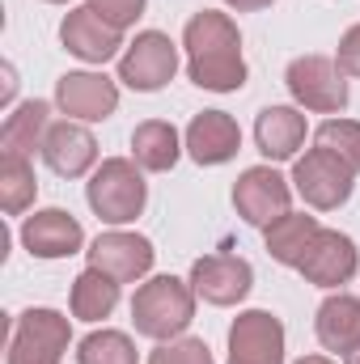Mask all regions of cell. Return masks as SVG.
I'll list each match as a JSON object with an SVG mask.
<instances>
[{"label":"cell","instance_id":"24","mask_svg":"<svg viewBox=\"0 0 360 364\" xmlns=\"http://www.w3.org/2000/svg\"><path fill=\"white\" fill-rule=\"evenodd\" d=\"M38 195V178L30 157H0V208L9 216H21Z\"/></svg>","mask_w":360,"mask_h":364},{"label":"cell","instance_id":"10","mask_svg":"<svg viewBox=\"0 0 360 364\" xmlns=\"http://www.w3.org/2000/svg\"><path fill=\"white\" fill-rule=\"evenodd\" d=\"M356 267H360L356 242L348 233H339V229H318V237L309 242L297 272L309 284H318V288H339V284H348L356 275Z\"/></svg>","mask_w":360,"mask_h":364},{"label":"cell","instance_id":"31","mask_svg":"<svg viewBox=\"0 0 360 364\" xmlns=\"http://www.w3.org/2000/svg\"><path fill=\"white\" fill-rule=\"evenodd\" d=\"M297 364H331V360H327V356H301Z\"/></svg>","mask_w":360,"mask_h":364},{"label":"cell","instance_id":"28","mask_svg":"<svg viewBox=\"0 0 360 364\" xmlns=\"http://www.w3.org/2000/svg\"><path fill=\"white\" fill-rule=\"evenodd\" d=\"M90 9L102 21H110L115 30H127V26H136V17L144 13V0H90Z\"/></svg>","mask_w":360,"mask_h":364},{"label":"cell","instance_id":"33","mask_svg":"<svg viewBox=\"0 0 360 364\" xmlns=\"http://www.w3.org/2000/svg\"><path fill=\"white\" fill-rule=\"evenodd\" d=\"M47 4H68V0H47Z\"/></svg>","mask_w":360,"mask_h":364},{"label":"cell","instance_id":"1","mask_svg":"<svg viewBox=\"0 0 360 364\" xmlns=\"http://www.w3.org/2000/svg\"><path fill=\"white\" fill-rule=\"evenodd\" d=\"M182 47H186V73L199 90L233 93L246 85L242 34L225 13H216V9L195 13L182 30Z\"/></svg>","mask_w":360,"mask_h":364},{"label":"cell","instance_id":"14","mask_svg":"<svg viewBox=\"0 0 360 364\" xmlns=\"http://www.w3.org/2000/svg\"><path fill=\"white\" fill-rule=\"evenodd\" d=\"M60 43H64L77 60H85V64H106V60L119 55V47H123V30H115L110 21H102V17L93 13L90 4H81V9H73V13L64 17V26H60Z\"/></svg>","mask_w":360,"mask_h":364},{"label":"cell","instance_id":"17","mask_svg":"<svg viewBox=\"0 0 360 364\" xmlns=\"http://www.w3.org/2000/svg\"><path fill=\"white\" fill-rule=\"evenodd\" d=\"M43 161L60 174V178H81L97 161V140L90 136V127L64 119V123H51L47 127V140H43Z\"/></svg>","mask_w":360,"mask_h":364},{"label":"cell","instance_id":"9","mask_svg":"<svg viewBox=\"0 0 360 364\" xmlns=\"http://www.w3.org/2000/svg\"><path fill=\"white\" fill-rule=\"evenodd\" d=\"M229 364H284V326L268 309H246L229 326Z\"/></svg>","mask_w":360,"mask_h":364},{"label":"cell","instance_id":"2","mask_svg":"<svg viewBox=\"0 0 360 364\" xmlns=\"http://www.w3.org/2000/svg\"><path fill=\"white\" fill-rule=\"evenodd\" d=\"M191 318H195V288L174 275H153L132 296V322L144 339L170 343L191 326Z\"/></svg>","mask_w":360,"mask_h":364},{"label":"cell","instance_id":"27","mask_svg":"<svg viewBox=\"0 0 360 364\" xmlns=\"http://www.w3.org/2000/svg\"><path fill=\"white\" fill-rule=\"evenodd\" d=\"M149 364H212V352L203 339H170L149 356Z\"/></svg>","mask_w":360,"mask_h":364},{"label":"cell","instance_id":"4","mask_svg":"<svg viewBox=\"0 0 360 364\" xmlns=\"http://www.w3.org/2000/svg\"><path fill=\"white\" fill-rule=\"evenodd\" d=\"M73 343V326L55 309H26L9 335V364H60Z\"/></svg>","mask_w":360,"mask_h":364},{"label":"cell","instance_id":"26","mask_svg":"<svg viewBox=\"0 0 360 364\" xmlns=\"http://www.w3.org/2000/svg\"><path fill=\"white\" fill-rule=\"evenodd\" d=\"M314 144L327 149V153H335L344 166H352L360 174V123H352V119H327L314 132Z\"/></svg>","mask_w":360,"mask_h":364},{"label":"cell","instance_id":"3","mask_svg":"<svg viewBox=\"0 0 360 364\" xmlns=\"http://www.w3.org/2000/svg\"><path fill=\"white\" fill-rule=\"evenodd\" d=\"M85 199H90L93 216L106 220V225H127L144 212V199H149V186L140 178V166L127 161V157H106L97 170H93L90 186H85Z\"/></svg>","mask_w":360,"mask_h":364},{"label":"cell","instance_id":"16","mask_svg":"<svg viewBox=\"0 0 360 364\" xmlns=\"http://www.w3.org/2000/svg\"><path fill=\"white\" fill-rule=\"evenodd\" d=\"M238 149H242V132H238V123L225 110H203V114L191 119V127H186V153H191V161H199V166H225V161L238 157Z\"/></svg>","mask_w":360,"mask_h":364},{"label":"cell","instance_id":"7","mask_svg":"<svg viewBox=\"0 0 360 364\" xmlns=\"http://www.w3.org/2000/svg\"><path fill=\"white\" fill-rule=\"evenodd\" d=\"M174 73H179V47L162 30L136 34V43L119 55V81L127 90L153 93V90H162L166 81H174Z\"/></svg>","mask_w":360,"mask_h":364},{"label":"cell","instance_id":"25","mask_svg":"<svg viewBox=\"0 0 360 364\" xmlns=\"http://www.w3.org/2000/svg\"><path fill=\"white\" fill-rule=\"evenodd\" d=\"M77 364H136V343L123 331H93L77 348Z\"/></svg>","mask_w":360,"mask_h":364},{"label":"cell","instance_id":"20","mask_svg":"<svg viewBox=\"0 0 360 364\" xmlns=\"http://www.w3.org/2000/svg\"><path fill=\"white\" fill-rule=\"evenodd\" d=\"M47 127H51V106L43 97L21 102L0 127V157H30L34 149H43Z\"/></svg>","mask_w":360,"mask_h":364},{"label":"cell","instance_id":"18","mask_svg":"<svg viewBox=\"0 0 360 364\" xmlns=\"http://www.w3.org/2000/svg\"><path fill=\"white\" fill-rule=\"evenodd\" d=\"M255 144L268 161H288L305 144V114L292 106H268L255 119Z\"/></svg>","mask_w":360,"mask_h":364},{"label":"cell","instance_id":"13","mask_svg":"<svg viewBox=\"0 0 360 364\" xmlns=\"http://www.w3.org/2000/svg\"><path fill=\"white\" fill-rule=\"evenodd\" d=\"M250 284H255V272L238 255H208V259H195L191 267V288L208 305H238L250 292Z\"/></svg>","mask_w":360,"mask_h":364},{"label":"cell","instance_id":"8","mask_svg":"<svg viewBox=\"0 0 360 364\" xmlns=\"http://www.w3.org/2000/svg\"><path fill=\"white\" fill-rule=\"evenodd\" d=\"M288 203H292V186L280 178L271 166H250L238 178V186H233V208L255 229H268L280 216H288Z\"/></svg>","mask_w":360,"mask_h":364},{"label":"cell","instance_id":"22","mask_svg":"<svg viewBox=\"0 0 360 364\" xmlns=\"http://www.w3.org/2000/svg\"><path fill=\"white\" fill-rule=\"evenodd\" d=\"M318 220L314 216H305V212H288V216H280L275 225H268L263 233H268V255L275 263H284V267H301V259H305V250H309V242L318 237Z\"/></svg>","mask_w":360,"mask_h":364},{"label":"cell","instance_id":"5","mask_svg":"<svg viewBox=\"0 0 360 364\" xmlns=\"http://www.w3.org/2000/svg\"><path fill=\"white\" fill-rule=\"evenodd\" d=\"M284 85L305 110H318V114H339L348 106L344 68L327 55H297L284 73Z\"/></svg>","mask_w":360,"mask_h":364},{"label":"cell","instance_id":"12","mask_svg":"<svg viewBox=\"0 0 360 364\" xmlns=\"http://www.w3.org/2000/svg\"><path fill=\"white\" fill-rule=\"evenodd\" d=\"M55 102L68 119H81V123H102L115 114L119 106V90L110 77L102 73H64L55 81Z\"/></svg>","mask_w":360,"mask_h":364},{"label":"cell","instance_id":"6","mask_svg":"<svg viewBox=\"0 0 360 364\" xmlns=\"http://www.w3.org/2000/svg\"><path fill=\"white\" fill-rule=\"evenodd\" d=\"M352 178H356V170L344 166L335 153H327V149H318V144L292 166V186H297V195H301L309 208H318V212H331V208L348 203V199H352V186H356Z\"/></svg>","mask_w":360,"mask_h":364},{"label":"cell","instance_id":"30","mask_svg":"<svg viewBox=\"0 0 360 364\" xmlns=\"http://www.w3.org/2000/svg\"><path fill=\"white\" fill-rule=\"evenodd\" d=\"M229 9H238V13H255V9H268L271 0H225Z\"/></svg>","mask_w":360,"mask_h":364},{"label":"cell","instance_id":"19","mask_svg":"<svg viewBox=\"0 0 360 364\" xmlns=\"http://www.w3.org/2000/svg\"><path fill=\"white\" fill-rule=\"evenodd\" d=\"M318 343L327 352H352L360 343V296H348V292H335L318 305Z\"/></svg>","mask_w":360,"mask_h":364},{"label":"cell","instance_id":"29","mask_svg":"<svg viewBox=\"0 0 360 364\" xmlns=\"http://www.w3.org/2000/svg\"><path fill=\"white\" fill-rule=\"evenodd\" d=\"M335 64H339L348 77H360V26H352V30L339 38V55H335Z\"/></svg>","mask_w":360,"mask_h":364},{"label":"cell","instance_id":"21","mask_svg":"<svg viewBox=\"0 0 360 364\" xmlns=\"http://www.w3.org/2000/svg\"><path fill=\"white\" fill-rule=\"evenodd\" d=\"M179 153H182L179 132H174V123H166V119H149V123H140V127L132 132V157H136V166L149 170V174L174 170Z\"/></svg>","mask_w":360,"mask_h":364},{"label":"cell","instance_id":"23","mask_svg":"<svg viewBox=\"0 0 360 364\" xmlns=\"http://www.w3.org/2000/svg\"><path fill=\"white\" fill-rule=\"evenodd\" d=\"M119 305V279L106 275L102 267H85L73 279V318L81 322H102Z\"/></svg>","mask_w":360,"mask_h":364},{"label":"cell","instance_id":"11","mask_svg":"<svg viewBox=\"0 0 360 364\" xmlns=\"http://www.w3.org/2000/svg\"><path fill=\"white\" fill-rule=\"evenodd\" d=\"M21 242L34 259H68L85 246V229L73 212L64 208H43L34 216H26L21 225Z\"/></svg>","mask_w":360,"mask_h":364},{"label":"cell","instance_id":"32","mask_svg":"<svg viewBox=\"0 0 360 364\" xmlns=\"http://www.w3.org/2000/svg\"><path fill=\"white\" fill-rule=\"evenodd\" d=\"M348 364H360V343L352 348V352H348Z\"/></svg>","mask_w":360,"mask_h":364},{"label":"cell","instance_id":"15","mask_svg":"<svg viewBox=\"0 0 360 364\" xmlns=\"http://www.w3.org/2000/svg\"><path fill=\"white\" fill-rule=\"evenodd\" d=\"M153 242L140 233H102L90 246V267H102L106 275H115L119 284H132L140 275H149L153 267Z\"/></svg>","mask_w":360,"mask_h":364}]
</instances>
